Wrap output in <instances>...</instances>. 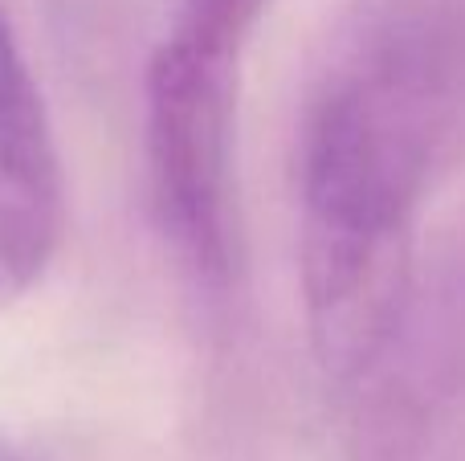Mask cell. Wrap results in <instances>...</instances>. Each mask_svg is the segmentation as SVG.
Segmentation results:
<instances>
[{"label": "cell", "instance_id": "1", "mask_svg": "<svg viewBox=\"0 0 465 461\" xmlns=\"http://www.w3.org/2000/svg\"><path fill=\"white\" fill-rule=\"evenodd\" d=\"M465 0H371L311 98L298 258L314 356L355 376L396 327L412 229L465 62Z\"/></svg>", "mask_w": 465, "mask_h": 461}, {"label": "cell", "instance_id": "2", "mask_svg": "<svg viewBox=\"0 0 465 461\" xmlns=\"http://www.w3.org/2000/svg\"><path fill=\"white\" fill-rule=\"evenodd\" d=\"M265 0H172L147 65L143 152L163 237L201 282L229 274L241 65Z\"/></svg>", "mask_w": 465, "mask_h": 461}, {"label": "cell", "instance_id": "3", "mask_svg": "<svg viewBox=\"0 0 465 461\" xmlns=\"http://www.w3.org/2000/svg\"><path fill=\"white\" fill-rule=\"evenodd\" d=\"M65 233V172L45 98L0 5V310L49 274Z\"/></svg>", "mask_w": 465, "mask_h": 461}, {"label": "cell", "instance_id": "4", "mask_svg": "<svg viewBox=\"0 0 465 461\" xmlns=\"http://www.w3.org/2000/svg\"><path fill=\"white\" fill-rule=\"evenodd\" d=\"M0 461H41V457L29 454L25 446H16L13 437H5V433H0Z\"/></svg>", "mask_w": 465, "mask_h": 461}]
</instances>
